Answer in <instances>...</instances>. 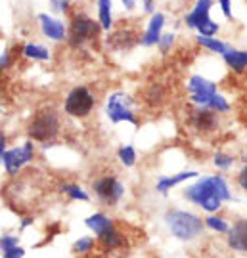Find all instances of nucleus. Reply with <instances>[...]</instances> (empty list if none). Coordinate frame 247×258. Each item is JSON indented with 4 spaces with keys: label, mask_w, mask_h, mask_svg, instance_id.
Wrapping results in <instances>:
<instances>
[{
    "label": "nucleus",
    "mask_w": 247,
    "mask_h": 258,
    "mask_svg": "<svg viewBox=\"0 0 247 258\" xmlns=\"http://www.w3.org/2000/svg\"><path fill=\"white\" fill-rule=\"evenodd\" d=\"M71 2H73V0H71Z\"/></svg>",
    "instance_id": "obj_41"
},
{
    "label": "nucleus",
    "mask_w": 247,
    "mask_h": 258,
    "mask_svg": "<svg viewBox=\"0 0 247 258\" xmlns=\"http://www.w3.org/2000/svg\"><path fill=\"white\" fill-rule=\"evenodd\" d=\"M12 63H14V52H12V50H4V52L0 54V73L10 69Z\"/></svg>",
    "instance_id": "obj_30"
},
{
    "label": "nucleus",
    "mask_w": 247,
    "mask_h": 258,
    "mask_svg": "<svg viewBox=\"0 0 247 258\" xmlns=\"http://www.w3.org/2000/svg\"><path fill=\"white\" fill-rule=\"evenodd\" d=\"M182 195L186 201L203 209L207 214H215L217 211H220L222 203L232 201L228 182L220 174L203 176L200 180H195L193 184L184 187Z\"/></svg>",
    "instance_id": "obj_1"
},
{
    "label": "nucleus",
    "mask_w": 247,
    "mask_h": 258,
    "mask_svg": "<svg viewBox=\"0 0 247 258\" xmlns=\"http://www.w3.org/2000/svg\"><path fill=\"white\" fill-rule=\"evenodd\" d=\"M197 176H200L197 170H184V172H176V174H171V176H161L156 182V189L161 195H167L173 187L184 184V182H188V180H193V178H197Z\"/></svg>",
    "instance_id": "obj_16"
},
{
    "label": "nucleus",
    "mask_w": 247,
    "mask_h": 258,
    "mask_svg": "<svg viewBox=\"0 0 247 258\" xmlns=\"http://www.w3.org/2000/svg\"><path fill=\"white\" fill-rule=\"evenodd\" d=\"M236 184L239 185L241 191H247V163L239 168L238 176H236Z\"/></svg>",
    "instance_id": "obj_33"
},
{
    "label": "nucleus",
    "mask_w": 247,
    "mask_h": 258,
    "mask_svg": "<svg viewBox=\"0 0 247 258\" xmlns=\"http://www.w3.org/2000/svg\"><path fill=\"white\" fill-rule=\"evenodd\" d=\"M96 107V96L84 84L73 86L64 100V111L73 119H84L88 117Z\"/></svg>",
    "instance_id": "obj_7"
},
{
    "label": "nucleus",
    "mask_w": 247,
    "mask_h": 258,
    "mask_svg": "<svg viewBox=\"0 0 247 258\" xmlns=\"http://www.w3.org/2000/svg\"><path fill=\"white\" fill-rule=\"evenodd\" d=\"M92 191L104 205L115 207V205H119V201L125 195V184L121 182L117 176L106 174L96 178L92 182Z\"/></svg>",
    "instance_id": "obj_9"
},
{
    "label": "nucleus",
    "mask_w": 247,
    "mask_h": 258,
    "mask_svg": "<svg viewBox=\"0 0 247 258\" xmlns=\"http://www.w3.org/2000/svg\"><path fill=\"white\" fill-rule=\"evenodd\" d=\"M60 191L67 195L69 199H73V201H84V203L90 201V195L86 194L81 185H77V184H62L60 185Z\"/></svg>",
    "instance_id": "obj_22"
},
{
    "label": "nucleus",
    "mask_w": 247,
    "mask_h": 258,
    "mask_svg": "<svg viewBox=\"0 0 247 258\" xmlns=\"http://www.w3.org/2000/svg\"><path fill=\"white\" fill-rule=\"evenodd\" d=\"M0 100H2V96H0Z\"/></svg>",
    "instance_id": "obj_39"
},
{
    "label": "nucleus",
    "mask_w": 247,
    "mask_h": 258,
    "mask_svg": "<svg viewBox=\"0 0 247 258\" xmlns=\"http://www.w3.org/2000/svg\"><path fill=\"white\" fill-rule=\"evenodd\" d=\"M21 55L31 59V61H48L52 52H50V48L37 42V40H29L21 48Z\"/></svg>",
    "instance_id": "obj_18"
},
{
    "label": "nucleus",
    "mask_w": 247,
    "mask_h": 258,
    "mask_svg": "<svg viewBox=\"0 0 247 258\" xmlns=\"http://www.w3.org/2000/svg\"><path fill=\"white\" fill-rule=\"evenodd\" d=\"M117 157H119V161L123 163V166H127V168H132V166L136 165V149H134V146H130V144H127V146H121L119 149H117Z\"/></svg>",
    "instance_id": "obj_24"
},
{
    "label": "nucleus",
    "mask_w": 247,
    "mask_h": 258,
    "mask_svg": "<svg viewBox=\"0 0 247 258\" xmlns=\"http://www.w3.org/2000/svg\"><path fill=\"white\" fill-rule=\"evenodd\" d=\"M102 35V27L98 19L92 18L90 14L75 10L69 16L67 23V38L65 42H69V46L73 50H84V48L94 46Z\"/></svg>",
    "instance_id": "obj_2"
},
{
    "label": "nucleus",
    "mask_w": 247,
    "mask_h": 258,
    "mask_svg": "<svg viewBox=\"0 0 247 258\" xmlns=\"http://www.w3.org/2000/svg\"><path fill=\"white\" fill-rule=\"evenodd\" d=\"M165 25H167V16H165L163 12H154L150 19H147L146 23V29H144V33H142V37H140V44L144 48H154L157 46V42H159V38L161 35L165 33Z\"/></svg>",
    "instance_id": "obj_13"
},
{
    "label": "nucleus",
    "mask_w": 247,
    "mask_h": 258,
    "mask_svg": "<svg viewBox=\"0 0 247 258\" xmlns=\"http://www.w3.org/2000/svg\"><path fill=\"white\" fill-rule=\"evenodd\" d=\"M220 6V12H222V16L226 19H234V12H232V0H217Z\"/></svg>",
    "instance_id": "obj_32"
},
{
    "label": "nucleus",
    "mask_w": 247,
    "mask_h": 258,
    "mask_svg": "<svg viewBox=\"0 0 247 258\" xmlns=\"http://www.w3.org/2000/svg\"><path fill=\"white\" fill-rule=\"evenodd\" d=\"M230 107H232V105H230V102L220 92L213 94V96H211V100H209V103H207V109L215 111V113H219V115L228 113Z\"/></svg>",
    "instance_id": "obj_23"
},
{
    "label": "nucleus",
    "mask_w": 247,
    "mask_h": 258,
    "mask_svg": "<svg viewBox=\"0 0 247 258\" xmlns=\"http://www.w3.org/2000/svg\"><path fill=\"white\" fill-rule=\"evenodd\" d=\"M165 224H167L169 231L180 241H193L205 230V224L197 214L180 211V209H173V211L167 212L165 214Z\"/></svg>",
    "instance_id": "obj_4"
},
{
    "label": "nucleus",
    "mask_w": 247,
    "mask_h": 258,
    "mask_svg": "<svg viewBox=\"0 0 247 258\" xmlns=\"http://www.w3.org/2000/svg\"><path fill=\"white\" fill-rule=\"evenodd\" d=\"M136 100L130 96V94L117 90V92H111L106 100V117L110 119V122L113 124H119V122H128L132 126H138L140 120L136 117Z\"/></svg>",
    "instance_id": "obj_5"
},
{
    "label": "nucleus",
    "mask_w": 247,
    "mask_h": 258,
    "mask_svg": "<svg viewBox=\"0 0 247 258\" xmlns=\"http://www.w3.org/2000/svg\"><path fill=\"white\" fill-rule=\"evenodd\" d=\"M203 224H205V228H209V230L217 231V233H226L230 228V224L222 216H217V212L215 214H209L205 220H203Z\"/></svg>",
    "instance_id": "obj_25"
},
{
    "label": "nucleus",
    "mask_w": 247,
    "mask_h": 258,
    "mask_svg": "<svg viewBox=\"0 0 247 258\" xmlns=\"http://www.w3.org/2000/svg\"><path fill=\"white\" fill-rule=\"evenodd\" d=\"M31 224H33V218H23V220H21V230H25Z\"/></svg>",
    "instance_id": "obj_38"
},
{
    "label": "nucleus",
    "mask_w": 247,
    "mask_h": 258,
    "mask_svg": "<svg viewBox=\"0 0 247 258\" xmlns=\"http://www.w3.org/2000/svg\"><path fill=\"white\" fill-rule=\"evenodd\" d=\"M222 61L226 63L230 71L241 75L247 69V50H238V48L230 46L224 54H222Z\"/></svg>",
    "instance_id": "obj_17"
},
{
    "label": "nucleus",
    "mask_w": 247,
    "mask_h": 258,
    "mask_svg": "<svg viewBox=\"0 0 247 258\" xmlns=\"http://www.w3.org/2000/svg\"><path fill=\"white\" fill-rule=\"evenodd\" d=\"M92 249H94V237H88V235H84L73 243V252H79V254L90 252Z\"/></svg>",
    "instance_id": "obj_29"
},
{
    "label": "nucleus",
    "mask_w": 247,
    "mask_h": 258,
    "mask_svg": "<svg viewBox=\"0 0 247 258\" xmlns=\"http://www.w3.org/2000/svg\"><path fill=\"white\" fill-rule=\"evenodd\" d=\"M236 163V159L228 153H224V151H217L215 155H213V165L217 166L219 170H230L232 166Z\"/></svg>",
    "instance_id": "obj_26"
},
{
    "label": "nucleus",
    "mask_w": 247,
    "mask_h": 258,
    "mask_svg": "<svg viewBox=\"0 0 247 258\" xmlns=\"http://www.w3.org/2000/svg\"><path fill=\"white\" fill-rule=\"evenodd\" d=\"M215 6V0H195L192 10L184 16L186 27L195 31L202 37H217L220 25L211 18V10Z\"/></svg>",
    "instance_id": "obj_6"
},
{
    "label": "nucleus",
    "mask_w": 247,
    "mask_h": 258,
    "mask_svg": "<svg viewBox=\"0 0 247 258\" xmlns=\"http://www.w3.org/2000/svg\"><path fill=\"white\" fill-rule=\"evenodd\" d=\"M195 42H197L200 48L217 55H222L230 48V42H226V40H222L219 37H202V35H195Z\"/></svg>",
    "instance_id": "obj_20"
},
{
    "label": "nucleus",
    "mask_w": 247,
    "mask_h": 258,
    "mask_svg": "<svg viewBox=\"0 0 247 258\" xmlns=\"http://www.w3.org/2000/svg\"><path fill=\"white\" fill-rule=\"evenodd\" d=\"M62 130V119L58 115V111L52 107H44V109L37 111L33 115V119L27 124V136L33 142H40L42 148H50L52 142L58 138Z\"/></svg>",
    "instance_id": "obj_3"
},
{
    "label": "nucleus",
    "mask_w": 247,
    "mask_h": 258,
    "mask_svg": "<svg viewBox=\"0 0 247 258\" xmlns=\"http://www.w3.org/2000/svg\"><path fill=\"white\" fill-rule=\"evenodd\" d=\"M226 245L236 252H247V218L236 220L226 231Z\"/></svg>",
    "instance_id": "obj_15"
},
{
    "label": "nucleus",
    "mask_w": 247,
    "mask_h": 258,
    "mask_svg": "<svg viewBox=\"0 0 247 258\" xmlns=\"http://www.w3.org/2000/svg\"><path fill=\"white\" fill-rule=\"evenodd\" d=\"M18 243H19V237H16V235H2V237H0V249L4 252V250L16 247Z\"/></svg>",
    "instance_id": "obj_31"
},
{
    "label": "nucleus",
    "mask_w": 247,
    "mask_h": 258,
    "mask_svg": "<svg viewBox=\"0 0 247 258\" xmlns=\"http://www.w3.org/2000/svg\"><path fill=\"white\" fill-rule=\"evenodd\" d=\"M37 21L38 27H40V33L48 40H52V42H65V38H67V25L62 19L52 16V14L40 12L37 16Z\"/></svg>",
    "instance_id": "obj_12"
},
{
    "label": "nucleus",
    "mask_w": 247,
    "mask_h": 258,
    "mask_svg": "<svg viewBox=\"0 0 247 258\" xmlns=\"http://www.w3.org/2000/svg\"><path fill=\"white\" fill-rule=\"evenodd\" d=\"M190 124L195 132L209 134L219 126V113L207 109V107H193V111L190 113Z\"/></svg>",
    "instance_id": "obj_14"
},
{
    "label": "nucleus",
    "mask_w": 247,
    "mask_h": 258,
    "mask_svg": "<svg viewBox=\"0 0 247 258\" xmlns=\"http://www.w3.org/2000/svg\"><path fill=\"white\" fill-rule=\"evenodd\" d=\"M174 40H176V35L174 33H163L161 38H159V42H157V50L161 52V54H169V50L174 46Z\"/></svg>",
    "instance_id": "obj_28"
},
{
    "label": "nucleus",
    "mask_w": 247,
    "mask_h": 258,
    "mask_svg": "<svg viewBox=\"0 0 247 258\" xmlns=\"http://www.w3.org/2000/svg\"><path fill=\"white\" fill-rule=\"evenodd\" d=\"M25 256V249H21L19 245L12 247V249L4 250V258H23Z\"/></svg>",
    "instance_id": "obj_34"
},
{
    "label": "nucleus",
    "mask_w": 247,
    "mask_h": 258,
    "mask_svg": "<svg viewBox=\"0 0 247 258\" xmlns=\"http://www.w3.org/2000/svg\"><path fill=\"white\" fill-rule=\"evenodd\" d=\"M94 2H96V0H94Z\"/></svg>",
    "instance_id": "obj_40"
},
{
    "label": "nucleus",
    "mask_w": 247,
    "mask_h": 258,
    "mask_svg": "<svg viewBox=\"0 0 247 258\" xmlns=\"http://www.w3.org/2000/svg\"><path fill=\"white\" fill-rule=\"evenodd\" d=\"M186 92L190 96V102L193 107H207L211 96L219 92V86H217V83L209 81L207 77L195 73L186 81Z\"/></svg>",
    "instance_id": "obj_10"
},
{
    "label": "nucleus",
    "mask_w": 247,
    "mask_h": 258,
    "mask_svg": "<svg viewBox=\"0 0 247 258\" xmlns=\"http://www.w3.org/2000/svg\"><path fill=\"white\" fill-rule=\"evenodd\" d=\"M84 226H86L88 230H92V233L98 237L104 231H108L110 228H113L115 224H113V220H111L108 214H104V212H94V214L84 218Z\"/></svg>",
    "instance_id": "obj_19"
},
{
    "label": "nucleus",
    "mask_w": 247,
    "mask_h": 258,
    "mask_svg": "<svg viewBox=\"0 0 247 258\" xmlns=\"http://www.w3.org/2000/svg\"><path fill=\"white\" fill-rule=\"evenodd\" d=\"M48 4L54 16H64L71 12V0H48Z\"/></svg>",
    "instance_id": "obj_27"
},
{
    "label": "nucleus",
    "mask_w": 247,
    "mask_h": 258,
    "mask_svg": "<svg viewBox=\"0 0 247 258\" xmlns=\"http://www.w3.org/2000/svg\"><path fill=\"white\" fill-rule=\"evenodd\" d=\"M140 2H142V10H144V14L152 16V14L156 12V0H140Z\"/></svg>",
    "instance_id": "obj_35"
},
{
    "label": "nucleus",
    "mask_w": 247,
    "mask_h": 258,
    "mask_svg": "<svg viewBox=\"0 0 247 258\" xmlns=\"http://www.w3.org/2000/svg\"><path fill=\"white\" fill-rule=\"evenodd\" d=\"M33 157H35V144H33V140H27L25 144H21L18 148H6L0 163L4 165L6 174L16 176L21 172V168H25L33 161Z\"/></svg>",
    "instance_id": "obj_8"
},
{
    "label": "nucleus",
    "mask_w": 247,
    "mask_h": 258,
    "mask_svg": "<svg viewBox=\"0 0 247 258\" xmlns=\"http://www.w3.org/2000/svg\"><path fill=\"white\" fill-rule=\"evenodd\" d=\"M6 151V134L0 132V161H2V153Z\"/></svg>",
    "instance_id": "obj_37"
},
{
    "label": "nucleus",
    "mask_w": 247,
    "mask_h": 258,
    "mask_svg": "<svg viewBox=\"0 0 247 258\" xmlns=\"http://www.w3.org/2000/svg\"><path fill=\"white\" fill-rule=\"evenodd\" d=\"M140 44V37L134 29L130 27H123L121 25L119 29H111L106 37V46L115 50V52H128L132 48Z\"/></svg>",
    "instance_id": "obj_11"
},
{
    "label": "nucleus",
    "mask_w": 247,
    "mask_h": 258,
    "mask_svg": "<svg viewBox=\"0 0 247 258\" xmlns=\"http://www.w3.org/2000/svg\"><path fill=\"white\" fill-rule=\"evenodd\" d=\"M121 6L125 12H134L138 6V0H121Z\"/></svg>",
    "instance_id": "obj_36"
},
{
    "label": "nucleus",
    "mask_w": 247,
    "mask_h": 258,
    "mask_svg": "<svg viewBox=\"0 0 247 258\" xmlns=\"http://www.w3.org/2000/svg\"><path fill=\"white\" fill-rule=\"evenodd\" d=\"M98 241H100L106 249H117V247L123 245L125 239H123V233L113 226V228H110L108 231H104L102 235H98Z\"/></svg>",
    "instance_id": "obj_21"
}]
</instances>
